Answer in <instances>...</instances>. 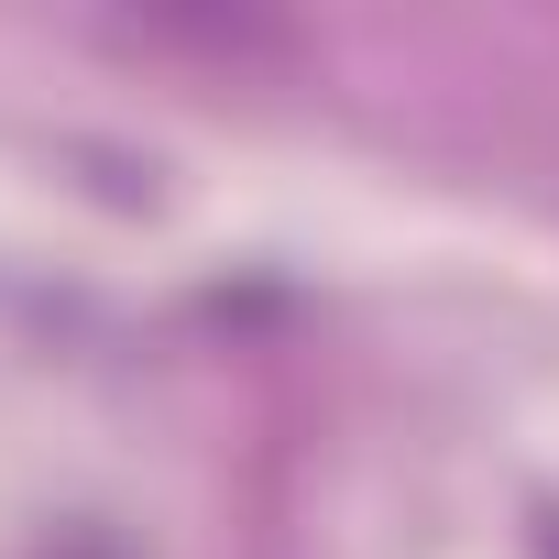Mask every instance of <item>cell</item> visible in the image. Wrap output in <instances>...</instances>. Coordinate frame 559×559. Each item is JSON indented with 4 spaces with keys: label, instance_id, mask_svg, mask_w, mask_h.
I'll return each instance as SVG.
<instances>
[{
    "label": "cell",
    "instance_id": "obj_1",
    "mask_svg": "<svg viewBox=\"0 0 559 559\" xmlns=\"http://www.w3.org/2000/svg\"><path fill=\"white\" fill-rule=\"evenodd\" d=\"M132 34L143 45H187V56H252V67H286L297 56V34L263 23V12H143Z\"/></svg>",
    "mask_w": 559,
    "mask_h": 559
}]
</instances>
